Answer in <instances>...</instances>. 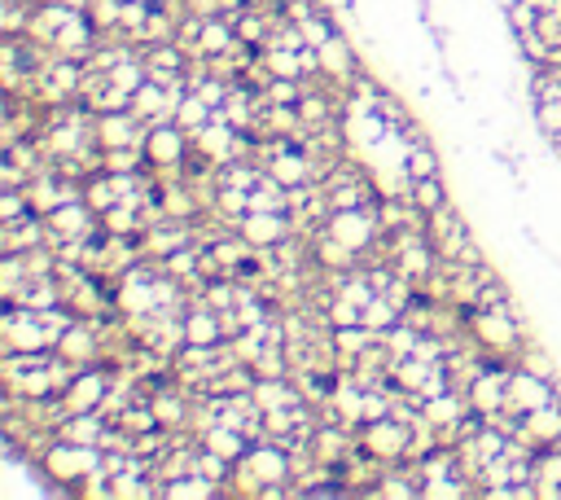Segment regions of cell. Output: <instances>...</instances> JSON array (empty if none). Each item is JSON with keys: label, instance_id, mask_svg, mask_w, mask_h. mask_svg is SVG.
Masks as SVG:
<instances>
[{"label": "cell", "instance_id": "7a4b0ae2", "mask_svg": "<svg viewBox=\"0 0 561 500\" xmlns=\"http://www.w3.org/2000/svg\"><path fill=\"white\" fill-rule=\"evenodd\" d=\"M145 158H150V171H154L158 180L184 176V167H189V158H193V136H189L176 119L150 123V132H145Z\"/></svg>", "mask_w": 561, "mask_h": 500}, {"label": "cell", "instance_id": "7c38bea8", "mask_svg": "<svg viewBox=\"0 0 561 500\" xmlns=\"http://www.w3.org/2000/svg\"><path fill=\"white\" fill-rule=\"evenodd\" d=\"M408 202H413L421 215H434L439 206H447V202H452V193H447V180H443V176H421V180H413V189H408Z\"/></svg>", "mask_w": 561, "mask_h": 500}, {"label": "cell", "instance_id": "9a60e30c", "mask_svg": "<svg viewBox=\"0 0 561 500\" xmlns=\"http://www.w3.org/2000/svg\"><path fill=\"white\" fill-rule=\"evenodd\" d=\"M23 215H32L27 189H10L5 184V193H0V224H5V219H23Z\"/></svg>", "mask_w": 561, "mask_h": 500}, {"label": "cell", "instance_id": "6da1fadb", "mask_svg": "<svg viewBox=\"0 0 561 500\" xmlns=\"http://www.w3.org/2000/svg\"><path fill=\"white\" fill-rule=\"evenodd\" d=\"M469 334L478 338V347L491 356V360H517L522 347H526V325L522 317L509 308H482V312H469Z\"/></svg>", "mask_w": 561, "mask_h": 500}, {"label": "cell", "instance_id": "8992f818", "mask_svg": "<svg viewBox=\"0 0 561 500\" xmlns=\"http://www.w3.org/2000/svg\"><path fill=\"white\" fill-rule=\"evenodd\" d=\"M254 250H272L280 241H290L299 228H295V215L290 211H246L237 224H232Z\"/></svg>", "mask_w": 561, "mask_h": 500}, {"label": "cell", "instance_id": "5bb4252c", "mask_svg": "<svg viewBox=\"0 0 561 500\" xmlns=\"http://www.w3.org/2000/svg\"><path fill=\"white\" fill-rule=\"evenodd\" d=\"M530 115H535V128H539L548 141H561V102H535Z\"/></svg>", "mask_w": 561, "mask_h": 500}, {"label": "cell", "instance_id": "9c48e42d", "mask_svg": "<svg viewBox=\"0 0 561 500\" xmlns=\"http://www.w3.org/2000/svg\"><path fill=\"white\" fill-rule=\"evenodd\" d=\"M184 338H189L193 347L228 343V334H224V317H219L202 295H193V299H189V308H184Z\"/></svg>", "mask_w": 561, "mask_h": 500}, {"label": "cell", "instance_id": "5b68a950", "mask_svg": "<svg viewBox=\"0 0 561 500\" xmlns=\"http://www.w3.org/2000/svg\"><path fill=\"white\" fill-rule=\"evenodd\" d=\"M557 395H561V382H552V378H544V373H535V369L509 360V413L526 417L530 408H544V404H552Z\"/></svg>", "mask_w": 561, "mask_h": 500}, {"label": "cell", "instance_id": "52a82bcc", "mask_svg": "<svg viewBox=\"0 0 561 500\" xmlns=\"http://www.w3.org/2000/svg\"><path fill=\"white\" fill-rule=\"evenodd\" d=\"M150 123L136 110H106L97 115V145L102 150H123V145H145Z\"/></svg>", "mask_w": 561, "mask_h": 500}, {"label": "cell", "instance_id": "4fadbf2b", "mask_svg": "<svg viewBox=\"0 0 561 500\" xmlns=\"http://www.w3.org/2000/svg\"><path fill=\"white\" fill-rule=\"evenodd\" d=\"M211 115H215V106H206L193 88H189V93L180 97V106H176V123H180L189 136H193L198 128H206V123H211Z\"/></svg>", "mask_w": 561, "mask_h": 500}, {"label": "cell", "instance_id": "8fae6325", "mask_svg": "<svg viewBox=\"0 0 561 500\" xmlns=\"http://www.w3.org/2000/svg\"><path fill=\"white\" fill-rule=\"evenodd\" d=\"M163 496H176V500H211V496H228L224 483L206 478V474H180L171 483H163Z\"/></svg>", "mask_w": 561, "mask_h": 500}, {"label": "cell", "instance_id": "30bf717a", "mask_svg": "<svg viewBox=\"0 0 561 500\" xmlns=\"http://www.w3.org/2000/svg\"><path fill=\"white\" fill-rule=\"evenodd\" d=\"M517 434H522L526 443H535V448L561 443V395H557L552 404H544V408H530V413L517 421Z\"/></svg>", "mask_w": 561, "mask_h": 500}, {"label": "cell", "instance_id": "3957f363", "mask_svg": "<svg viewBox=\"0 0 561 500\" xmlns=\"http://www.w3.org/2000/svg\"><path fill=\"white\" fill-rule=\"evenodd\" d=\"M110 382H115V365L102 360V365H84L71 386L62 391V404L67 413H102L106 408V395H110Z\"/></svg>", "mask_w": 561, "mask_h": 500}, {"label": "cell", "instance_id": "ba28073f", "mask_svg": "<svg viewBox=\"0 0 561 500\" xmlns=\"http://www.w3.org/2000/svg\"><path fill=\"white\" fill-rule=\"evenodd\" d=\"M36 246H49V219L40 211L0 224V255H23V250H36Z\"/></svg>", "mask_w": 561, "mask_h": 500}, {"label": "cell", "instance_id": "277c9868", "mask_svg": "<svg viewBox=\"0 0 561 500\" xmlns=\"http://www.w3.org/2000/svg\"><path fill=\"white\" fill-rule=\"evenodd\" d=\"M465 395H469V408L478 417H487V421L500 417L509 408V360H487L474 373V382L465 386Z\"/></svg>", "mask_w": 561, "mask_h": 500}]
</instances>
